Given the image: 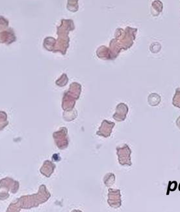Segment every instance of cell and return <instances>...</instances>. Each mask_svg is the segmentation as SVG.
I'll return each mask as SVG.
<instances>
[{
    "label": "cell",
    "mask_w": 180,
    "mask_h": 212,
    "mask_svg": "<svg viewBox=\"0 0 180 212\" xmlns=\"http://www.w3.org/2000/svg\"><path fill=\"white\" fill-rule=\"evenodd\" d=\"M116 153L118 157V161L120 165L122 166H131L132 162L131 160V149L127 144L123 146L116 148Z\"/></svg>",
    "instance_id": "6da1fadb"
},
{
    "label": "cell",
    "mask_w": 180,
    "mask_h": 212,
    "mask_svg": "<svg viewBox=\"0 0 180 212\" xmlns=\"http://www.w3.org/2000/svg\"><path fill=\"white\" fill-rule=\"evenodd\" d=\"M110 200H111V202H109L110 206L118 208L121 206V194H120V190H113L110 189L108 201Z\"/></svg>",
    "instance_id": "7a4b0ae2"
},
{
    "label": "cell",
    "mask_w": 180,
    "mask_h": 212,
    "mask_svg": "<svg viewBox=\"0 0 180 212\" xmlns=\"http://www.w3.org/2000/svg\"><path fill=\"white\" fill-rule=\"evenodd\" d=\"M128 112V107L124 103L119 104L117 106V112L114 115L113 118L118 121H122L126 118V115Z\"/></svg>",
    "instance_id": "3957f363"
},
{
    "label": "cell",
    "mask_w": 180,
    "mask_h": 212,
    "mask_svg": "<svg viewBox=\"0 0 180 212\" xmlns=\"http://www.w3.org/2000/svg\"><path fill=\"white\" fill-rule=\"evenodd\" d=\"M172 104L176 107L180 108V88H177L172 99Z\"/></svg>",
    "instance_id": "277c9868"
},
{
    "label": "cell",
    "mask_w": 180,
    "mask_h": 212,
    "mask_svg": "<svg viewBox=\"0 0 180 212\" xmlns=\"http://www.w3.org/2000/svg\"><path fill=\"white\" fill-rule=\"evenodd\" d=\"M177 181H170L169 182V185H168V191H174L175 190L177 189Z\"/></svg>",
    "instance_id": "5b68a950"
},
{
    "label": "cell",
    "mask_w": 180,
    "mask_h": 212,
    "mask_svg": "<svg viewBox=\"0 0 180 212\" xmlns=\"http://www.w3.org/2000/svg\"><path fill=\"white\" fill-rule=\"evenodd\" d=\"M176 125L178 127V128L180 129V117H179L178 118H177V121H176Z\"/></svg>",
    "instance_id": "8992f818"
},
{
    "label": "cell",
    "mask_w": 180,
    "mask_h": 212,
    "mask_svg": "<svg viewBox=\"0 0 180 212\" xmlns=\"http://www.w3.org/2000/svg\"><path fill=\"white\" fill-rule=\"evenodd\" d=\"M178 189L179 191H180V183L179 184V187H178Z\"/></svg>",
    "instance_id": "52a82bcc"
}]
</instances>
